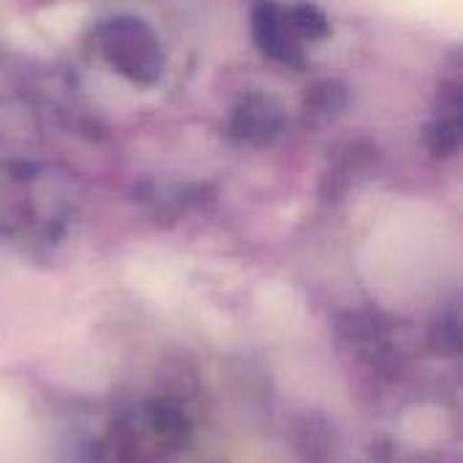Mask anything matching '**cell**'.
<instances>
[{
    "label": "cell",
    "mask_w": 463,
    "mask_h": 463,
    "mask_svg": "<svg viewBox=\"0 0 463 463\" xmlns=\"http://www.w3.org/2000/svg\"><path fill=\"white\" fill-rule=\"evenodd\" d=\"M434 136H437V141H434V149L442 155V152H453L456 146H458V125L456 122H439L437 128H434Z\"/></svg>",
    "instance_id": "277c9868"
},
{
    "label": "cell",
    "mask_w": 463,
    "mask_h": 463,
    "mask_svg": "<svg viewBox=\"0 0 463 463\" xmlns=\"http://www.w3.org/2000/svg\"><path fill=\"white\" fill-rule=\"evenodd\" d=\"M255 35L263 43V49L279 60H296V43L290 38V22L279 19V8L260 5L255 11Z\"/></svg>",
    "instance_id": "7a4b0ae2"
},
{
    "label": "cell",
    "mask_w": 463,
    "mask_h": 463,
    "mask_svg": "<svg viewBox=\"0 0 463 463\" xmlns=\"http://www.w3.org/2000/svg\"><path fill=\"white\" fill-rule=\"evenodd\" d=\"M239 128L247 138H269L271 133L279 130L282 125V114H279V106L271 100V98H263V95H255L250 98L241 109H239Z\"/></svg>",
    "instance_id": "3957f363"
},
{
    "label": "cell",
    "mask_w": 463,
    "mask_h": 463,
    "mask_svg": "<svg viewBox=\"0 0 463 463\" xmlns=\"http://www.w3.org/2000/svg\"><path fill=\"white\" fill-rule=\"evenodd\" d=\"M103 52L109 62L136 81H152L160 73V49L155 35L138 19H114L103 27Z\"/></svg>",
    "instance_id": "6da1fadb"
}]
</instances>
